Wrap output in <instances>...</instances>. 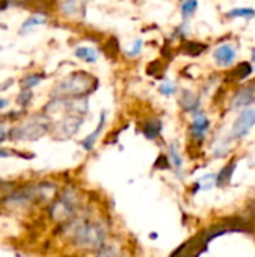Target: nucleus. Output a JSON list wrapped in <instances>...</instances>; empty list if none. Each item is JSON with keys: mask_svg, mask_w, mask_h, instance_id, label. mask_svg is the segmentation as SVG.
I'll list each match as a JSON object with an SVG mask.
<instances>
[{"mask_svg": "<svg viewBox=\"0 0 255 257\" xmlns=\"http://www.w3.org/2000/svg\"><path fill=\"white\" fill-rule=\"evenodd\" d=\"M161 130H162L161 120L159 119H152V120L146 122V125H144V136L147 139L153 140V139H156L159 136Z\"/></svg>", "mask_w": 255, "mask_h": 257, "instance_id": "1a4fd4ad", "label": "nucleus"}, {"mask_svg": "<svg viewBox=\"0 0 255 257\" xmlns=\"http://www.w3.org/2000/svg\"><path fill=\"white\" fill-rule=\"evenodd\" d=\"M255 99V86H248L245 89H242L236 96H234V107H246L251 102H254Z\"/></svg>", "mask_w": 255, "mask_h": 257, "instance_id": "39448f33", "label": "nucleus"}, {"mask_svg": "<svg viewBox=\"0 0 255 257\" xmlns=\"http://www.w3.org/2000/svg\"><path fill=\"white\" fill-rule=\"evenodd\" d=\"M234 167H236V163H233L231 166H230V164L225 166V167L218 173V176H216V179H215V185H218V187H225V185H228L230 181H231V175H233V172H234Z\"/></svg>", "mask_w": 255, "mask_h": 257, "instance_id": "6e6552de", "label": "nucleus"}, {"mask_svg": "<svg viewBox=\"0 0 255 257\" xmlns=\"http://www.w3.org/2000/svg\"><path fill=\"white\" fill-rule=\"evenodd\" d=\"M207 130H209V119L204 114H201L200 111H197L195 113V119L192 122V128H191L194 139L198 140V142H201L204 139Z\"/></svg>", "mask_w": 255, "mask_h": 257, "instance_id": "20e7f679", "label": "nucleus"}, {"mask_svg": "<svg viewBox=\"0 0 255 257\" xmlns=\"http://www.w3.org/2000/svg\"><path fill=\"white\" fill-rule=\"evenodd\" d=\"M75 56H77L78 59H83V60L87 62V63H93V62L98 60V53H96V50H93V48H90V47H80V48H77V50H75Z\"/></svg>", "mask_w": 255, "mask_h": 257, "instance_id": "9b49d317", "label": "nucleus"}, {"mask_svg": "<svg viewBox=\"0 0 255 257\" xmlns=\"http://www.w3.org/2000/svg\"><path fill=\"white\" fill-rule=\"evenodd\" d=\"M159 92H161L164 96H171V95H174V92H176V86H174V83H171V81H165V83L159 87Z\"/></svg>", "mask_w": 255, "mask_h": 257, "instance_id": "a211bd4d", "label": "nucleus"}, {"mask_svg": "<svg viewBox=\"0 0 255 257\" xmlns=\"http://www.w3.org/2000/svg\"><path fill=\"white\" fill-rule=\"evenodd\" d=\"M6 139V131L3 128H0V142H3Z\"/></svg>", "mask_w": 255, "mask_h": 257, "instance_id": "412c9836", "label": "nucleus"}, {"mask_svg": "<svg viewBox=\"0 0 255 257\" xmlns=\"http://www.w3.org/2000/svg\"><path fill=\"white\" fill-rule=\"evenodd\" d=\"M251 72H252L251 65H249V63H246V62H243V63H240L239 66H236V68L231 71V74H230L228 77H231L233 80H242V78L248 77Z\"/></svg>", "mask_w": 255, "mask_h": 257, "instance_id": "f8f14e48", "label": "nucleus"}, {"mask_svg": "<svg viewBox=\"0 0 255 257\" xmlns=\"http://www.w3.org/2000/svg\"><path fill=\"white\" fill-rule=\"evenodd\" d=\"M44 78V75H29V77H26L23 81H21V86H23V90H26V89H32V87H35L41 80Z\"/></svg>", "mask_w": 255, "mask_h": 257, "instance_id": "f3484780", "label": "nucleus"}, {"mask_svg": "<svg viewBox=\"0 0 255 257\" xmlns=\"http://www.w3.org/2000/svg\"><path fill=\"white\" fill-rule=\"evenodd\" d=\"M102 232L96 226H84L77 232V242L83 245L89 244H101L102 242Z\"/></svg>", "mask_w": 255, "mask_h": 257, "instance_id": "f03ea898", "label": "nucleus"}, {"mask_svg": "<svg viewBox=\"0 0 255 257\" xmlns=\"http://www.w3.org/2000/svg\"><path fill=\"white\" fill-rule=\"evenodd\" d=\"M206 48H207V45H204L201 42H197V41H188L182 47L183 53L188 54V56H200Z\"/></svg>", "mask_w": 255, "mask_h": 257, "instance_id": "9d476101", "label": "nucleus"}, {"mask_svg": "<svg viewBox=\"0 0 255 257\" xmlns=\"http://www.w3.org/2000/svg\"><path fill=\"white\" fill-rule=\"evenodd\" d=\"M8 105V101L6 99H0V110L3 108V107H6Z\"/></svg>", "mask_w": 255, "mask_h": 257, "instance_id": "4be33fe9", "label": "nucleus"}, {"mask_svg": "<svg viewBox=\"0 0 255 257\" xmlns=\"http://www.w3.org/2000/svg\"><path fill=\"white\" fill-rule=\"evenodd\" d=\"M180 105L183 107L185 111H194V113H197V108H198L200 102H198V99L194 96L192 92L185 90V92L182 93V98H180Z\"/></svg>", "mask_w": 255, "mask_h": 257, "instance_id": "423d86ee", "label": "nucleus"}, {"mask_svg": "<svg viewBox=\"0 0 255 257\" xmlns=\"http://www.w3.org/2000/svg\"><path fill=\"white\" fill-rule=\"evenodd\" d=\"M47 20L42 17V15H33V17H30V18H27L26 21H24V24L21 26V33H26V32H29L32 27H35V26H38V24H44Z\"/></svg>", "mask_w": 255, "mask_h": 257, "instance_id": "4468645a", "label": "nucleus"}, {"mask_svg": "<svg viewBox=\"0 0 255 257\" xmlns=\"http://www.w3.org/2000/svg\"><path fill=\"white\" fill-rule=\"evenodd\" d=\"M6 157H9V152L0 148V158H6Z\"/></svg>", "mask_w": 255, "mask_h": 257, "instance_id": "aec40b11", "label": "nucleus"}, {"mask_svg": "<svg viewBox=\"0 0 255 257\" xmlns=\"http://www.w3.org/2000/svg\"><path fill=\"white\" fill-rule=\"evenodd\" d=\"M252 59H254V62H255V50L252 51Z\"/></svg>", "mask_w": 255, "mask_h": 257, "instance_id": "5701e85b", "label": "nucleus"}, {"mask_svg": "<svg viewBox=\"0 0 255 257\" xmlns=\"http://www.w3.org/2000/svg\"><path fill=\"white\" fill-rule=\"evenodd\" d=\"M182 15L183 18H189L197 11V0H186L182 3Z\"/></svg>", "mask_w": 255, "mask_h": 257, "instance_id": "dca6fc26", "label": "nucleus"}, {"mask_svg": "<svg viewBox=\"0 0 255 257\" xmlns=\"http://www.w3.org/2000/svg\"><path fill=\"white\" fill-rule=\"evenodd\" d=\"M255 125V108H248L245 110L233 125V130L230 133V139H242L245 137L251 128Z\"/></svg>", "mask_w": 255, "mask_h": 257, "instance_id": "f257e3e1", "label": "nucleus"}, {"mask_svg": "<svg viewBox=\"0 0 255 257\" xmlns=\"http://www.w3.org/2000/svg\"><path fill=\"white\" fill-rule=\"evenodd\" d=\"M215 56V60L221 65V66H228L234 62L236 59V50L233 45L230 44H224L221 47H218L213 53Z\"/></svg>", "mask_w": 255, "mask_h": 257, "instance_id": "7ed1b4c3", "label": "nucleus"}, {"mask_svg": "<svg viewBox=\"0 0 255 257\" xmlns=\"http://www.w3.org/2000/svg\"><path fill=\"white\" fill-rule=\"evenodd\" d=\"M105 111H102V114H101V120H99V125H98V128L90 134V136H87L83 142H81V145H83V148L86 149V151H92V148H93V145H95V142H96V139H98V136H99V133L102 131V128H104V123H105Z\"/></svg>", "mask_w": 255, "mask_h": 257, "instance_id": "0eeeda50", "label": "nucleus"}, {"mask_svg": "<svg viewBox=\"0 0 255 257\" xmlns=\"http://www.w3.org/2000/svg\"><path fill=\"white\" fill-rule=\"evenodd\" d=\"M227 17L230 18H254L255 11L251 8H236L227 12Z\"/></svg>", "mask_w": 255, "mask_h": 257, "instance_id": "ddd939ff", "label": "nucleus"}, {"mask_svg": "<svg viewBox=\"0 0 255 257\" xmlns=\"http://www.w3.org/2000/svg\"><path fill=\"white\" fill-rule=\"evenodd\" d=\"M168 160H170V163L177 170H180V167H182V157L179 155V151H177L176 145H171L170 146V149H168Z\"/></svg>", "mask_w": 255, "mask_h": 257, "instance_id": "2eb2a0df", "label": "nucleus"}, {"mask_svg": "<svg viewBox=\"0 0 255 257\" xmlns=\"http://www.w3.org/2000/svg\"><path fill=\"white\" fill-rule=\"evenodd\" d=\"M141 47H143V41L141 39H137L132 45V48L128 51V56H137L140 51H141Z\"/></svg>", "mask_w": 255, "mask_h": 257, "instance_id": "6ab92c4d", "label": "nucleus"}]
</instances>
